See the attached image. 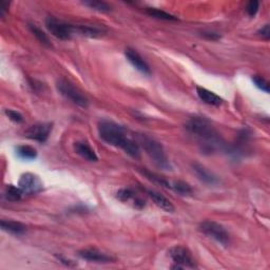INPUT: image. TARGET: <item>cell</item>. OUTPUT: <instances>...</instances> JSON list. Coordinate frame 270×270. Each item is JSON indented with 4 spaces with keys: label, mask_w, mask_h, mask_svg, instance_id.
I'll return each mask as SVG.
<instances>
[{
    "label": "cell",
    "mask_w": 270,
    "mask_h": 270,
    "mask_svg": "<svg viewBox=\"0 0 270 270\" xmlns=\"http://www.w3.org/2000/svg\"><path fill=\"white\" fill-rule=\"evenodd\" d=\"M185 128L190 134L198 138L204 153L211 154L222 150L224 147L222 136L206 118L199 116L191 117L185 124Z\"/></svg>",
    "instance_id": "cell-1"
},
{
    "label": "cell",
    "mask_w": 270,
    "mask_h": 270,
    "mask_svg": "<svg viewBox=\"0 0 270 270\" xmlns=\"http://www.w3.org/2000/svg\"><path fill=\"white\" fill-rule=\"evenodd\" d=\"M98 133L102 141L107 144L123 149L131 157L141 156V148L133 139L126 136L124 127L109 119H102L98 123Z\"/></svg>",
    "instance_id": "cell-2"
},
{
    "label": "cell",
    "mask_w": 270,
    "mask_h": 270,
    "mask_svg": "<svg viewBox=\"0 0 270 270\" xmlns=\"http://www.w3.org/2000/svg\"><path fill=\"white\" fill-rule=\"evenodd\" d=\"M136 143L146 151L147 155L151 158L154 164L163 170H172V166L167 156L165 149L156 139L146 134H136Z\"/></svg>",
    "instance_id": "cell-3"
},
{
    "label": "cell",
    "mask_w": 270,
    "mask_h": 270,
    "mask_svg": "<svg viewBox=\"0 0 270 270\" xmlns=\"http://www.w3.org/2000/svg\"><path fill=\"white\" fill-rule=\"evenodd\" d=\"M56 88L63 97L72 101L74 105L80 108H88L89 99L69 80L63 78L59 79L56 83Z\"/></svg>",
    "instance_id": "cell-4"
},
{
    "label": "cell",
    "mask_w": 270,
    "mask_h": 270,
    "mask_svg": "<svg viewBox=\"0 0 270 270\" xmlns=\"http://www.w3.org/2000/svg\"><path fill=\"white\" fill-rule=\"evenodd\" d=\"M199 230L202 234L207 236L210 239H213L214 241H217L218 243L223 246H228L230 243V236L228 231L224 226L219 224L217 222L204 221L200 224Z\"/></svg>",
    "instance_id": "cell-5"
},
{
    "label": "cell",
    "mask_w": 270,
    "mask_h": 270,
    "mask_svg": "<svg viewBox=\"0 0 270 270\" xmlns=\"http://www.w3.org/2000/svg\"><path fill=\"white\" fill-rule=\"evenodd\" d=\"M169 257L173 261L174 265L171 267L172 269H195L198 268L197 262L192 257L190 250L183 246H174L168 251Z\"/></svg>",
    "instance_id": "cell-6"
},
{
    "label": "cell",
    "mask_w": 270,
    "mask_h": 270,
    "mask_svg": "<svg viewBox=\"0 0 270 270\" xmlns=\"http://www.w3.org/2000/svg\"><path fill=\"white\" fill-rule=\"evenodd\" d=\"M45 26L53 36H55L56 38L61 39V40L71 39L72 34L74 32L73 25L60 21L57 19V18H55L53 16L46 17Z\"/></svg>",
    "instance_id": "cell-7"
},
{
    "label": "cell",
    "mask_w": 270,
    "mask_h": 270,
    "mask_svg": "<svg viewBox=\"0 0 270 270\" xmlns=\"http://www.w3.org/2000/svg\"><path fill=\"white\" fill-rule=\"evenodd\" d=\"M18 185H19L20 189L23 191L24 194H36L41 192L43 189L42 182L38 176L29 172L20 176Z\"/></svg>",
    "instance_id": "cell-8"
},
{
    "label": "cell",
    "mask_w": 270,
    "mask_h": 270,
    "mask_svg": "<svg viewBox=\"0 0 270 270\" xmlns=\"http://www.w3.org/2000/svg\"><path fill=\"white\" fill-rule=\"evenodd\" d=\"M52 131V124L49 123H40L35 124L27 128L25 131V136L33 141L38 143H44L49 138L50 133Z\"/></svg>",
    "instance_id": "cell-9"
},
{
    "label": "cell",
    "mask_w": 270,
    "mask_h": 270,
    "mask_svg": "<svg viewBox=\"0 0 270 270\" xmlns=\"http://www.w3.org/2000/svg\"><path fill=\"white\" fill-rule=\"evenodd\" d=\"M116 199L123 203L131 204L132 206L138 210H142L146 206V202L141 197H138L136 192L131 188H123L116 192Z\"/></svg>",
    "instance_id": "cell-10"
},
{
    "label": "cell",
    "mask_w": 270,
    "mask_h": 270,
    "mask_svg": "<svg viewBox=\"0 0 270 270\" xmlns=\"http://www.w3.org/2000/svg\"><path fill=\"white\" fill-rule=\"evenodd\" d=\"M78 257L81 258L82 260L89 261V262H94V263H101V264H106V263H111L113 262L114 259L108 256L107 254L101 253L98 249L95 248H86L78 251Z\"/></svg>",
    "instance_id": "cell-11"
},
{
    "label": "cell",
    "mask_w": 270,
    "mask_h": 270,
    "mask_svg": "<svg viewBox=\"0 0 270 270\" xmlns=\"http://www.w3.org/2000/svg\"><path fill=\"white\" fill-rule=\"evenodd\" d=\"M126 58L128 61L132 64V66L139 72H142L143 74H146V75H150L151 74V69L149 67V64L146 62V60L139 55L137 51L134 49L128 48L125 51Z\"/></svg>",
    "instance_id": "cell-12"
},
{
    "label": "cell",
    "mask_w": 270,
    "mask_h": 270,
    "mask_svg": "<svg viewBox=\"0 0 270 270\" xmlns=\"http://www.w3.org/2000/svg\"><path fill=\"white\" fill-rule=\"evenodd\" d=\"M192 170L194 174L198 176V179L202 181L203 183L207 185H217L219 184V179L216 174H213L210 170H208L206 167L199 164V163H193L191 165Z\"/></svg>",
    "instance_id": "cell-13"
},
{
    "label": "cell",
    "mask_w": 270,
    "mask_h": 270,
    "mask_svg": "<svg viewBox=\"0 0 270 270\" xmlns=\"http://www.w3.org/2000/svg\"><path fill=\"white\" fill-rule=\"evenodd\" d=\"M74 150H75V152L79 156L85 158V160L88 162H97L98 161L97 154L95 153V151L93 150L91 146L87 142L74 143Z\"/></svg>",
    "instance_id": "cell-14"
},
{
    "label": "cell",
    "mask_w": 270,
    "mask_h": 270,
    "mask_svg": "<svg viewBox=\"0 0 270 270\" xmlns=\"http://www.w3.org/2000/svg\"><path fill=\"white\" fill-rule=\"evenodd\" d=\"M197 93L202 101L210 106L220 107L223 104V101H224L223 98L220 97L218 94H216V93H213L203 87H197Z\"/></svg>",
    "instance_id": "cell-15"
},
{
    "label": "cell",
    "mask_w": 270,
    "mask_h": 270,
    "mask_svg": "<svg viewBox=\"0 0 270 270\" xmlns=\"http://www.w3.org/2000/svg\"><path fill=\"white\" fill-rule=\"evenodd\" d=\"M147 193H148L149 197H150V199L154 202L156 206H158L164 211H166V212H173L174 211V206L172 205V203L166 197H164L163 194H161L160 192H156L153 190H147Z\"/></svg>",
    "instance_id": "cell-16"
},
{
    "label": "cell",
    "mask_w": 270,
    "mask_h": 270,
    "mask_svg": "<svg viewBox=\"0 0 270 270\" xmlns=\"http://www.w3.org/2000/svg\"><path fill=\"white\" fill-rule=\"evenodd\" d=\"M0 226H1L2 230L14 236H22L26 231V226L22 224V223L16 222V221L2 220L1 222H0Z\"/></svg>",
    "instance_id": "cell-17"
},
{
    "label": "cell",
    "mask_w": 270,
    "mask_h": 270,
    "mask_svg": "<svg viewBox=\"0 0 270 270\" xmlns=\"http://www.w3.org/2000/svg\"><path fill=\"white\" fill-rule=\"evenodd\" d=\"M74 31L86 37H91V38H96V37L102 36L105 33V31L100 29V27L92 25H76L74 26Z\"/></svg>",
    "instance_id": "cell-18"
},
{
    "label": "cell",
    "mask_w": 270,
    "mask_h": 270,
    "mask_svg": "<svg viewBox=\"0 0 270 270\" xmlns=\"http://www.w3.org/2000/svg\"><path fill=\"white\" fill-rule=\"evenodd\" d=\"M23 191L20 187H16L14 185H7L4 190V198L8 202H19L23 198Z\"/></svg>",
    "instance_id": "cell-19"
},
{
    "label": "cell",
    "mask_w": 270,
    "mask_h": 270,
    "mask_svg": "<svg viewBox=\"0 0 270 270\" xmlns=\"http://www.w3.org/2000/svg\"><path fill=\"white\" fill-rule=\"evenodd\" d=\"M29 26V30L31 31V33L36 37V39L38 40L41 44H43L44 46H46V48H52V43H51V40L49 38V36L46 35L40 27L37 26L36 24H29L27 25Z\"/></svg>",
    "instance_id": "cell-20"
},
{
    "label": "cell",
    "mask_w": 270,
    "mask_h": 270,
    "mask_svg": "<svg viewBox=\"0 0 270 270\" xmlns=\"http://www.w3.org/2000/svg\"><path fill=\"white\" fill-rule=\"evenodd\" d=\"M16 154L25 161H32L37 157L36 149L31 146H25V145L18 146L16 148Z\"/></svg>",
    "instance_id": "cell-21"
},
{
    "label": "cell",
    "mask_w": 270,
    "mask_h": 270,
    "mask_svg": "<svg viewBox=\"0 0 270 270\" xmlns=\"http://www.w3.org/2000/svg\"><path fill=\"white\" fill-rule=\"evenodd\" d=\"M146 13L153 18H156V19H161V20H167V21H175L178 20V18L175 16L167 13L163 10H158V8L155 7H147L146 8Z\"/></svg>",
    "instance_id": "cell-22"
},
{
    "label": "cell",
    "mask_w": 270,
    "mask_h": 270,
    "mask_svg": "<svg viewBox=\"0 0 270 270\" xmlns=\"http://www.w3.org/2000/svg\"><path fill=\"white\" fill-rule=\"evenodd\" d=\"M139 171H141V173L143 175H145L146 178L149 180L153 182L154 184H157V185H161L162 187H165V188H168V189H171V183L168 182L167 180H165L164 178H162V176L157 175L151 171H149L147 169H139Z\"/></svg>",
    "instance_id": "cell-23"
},
{
    "label": "cell",
    "mask_w": 270,
    "mask_h": 270,
    "mask_svg": "<svg viewBox=\"0 0 270 270\" xmlns=\"http://www.w3.org/2000/svg\"><path fill=\"white\" fill-rule=\"evenodd\" d=\"M171 189L183 197H189L193 193L191 186L184 181H175L171 184Z\"/></svg>",
    "instance_id": "cell-24"
},
{
    "label": "cell",
    "mask_w": 270,
    "mask_h": 270,
    "mask_svg": "<svg viewBox=\"0 0 270 270\" xmlns=\"http://www.w3.org/2000/svg\"><path fill=\"white\" fill-rule=\"evenodd\" d=\"M83 4L97 12L107 13L111 11V5L105 1H98V0H90V1H83Z\"/></svg>",
    "instance_id": "cell-25"
},
{
    "label": "cell",
    "mask_w": 270,
    "mask_h": 270,
    "mask_svg": "<svg viewBox=\"0 0 270 270\" xmlns=\"http://www.w3.org/2000/svg\"><path fill=\"white\" fill-rule=\"evenodd\" d=\"M253 81H254V83H255L257 88H259L260 90H262L265 93H269V83L264 77L259 76V75H255L253 77Z\"/></svg>",
    "instance_id": "cell-26"
},
{
    "label": "cell",
    "mask_w": 270,
    "mask_h": 270,
    "mask_svg": "<svg viewBox=\"0 0 270 270\" xmlns=\"http://www.w3.org/2000/svg\"><path fill=\"white\" fill-rule=\"evenodd\" d=\"M5 115L15 123H22L23 122V116L19 112L15 111V110L6 109L5 110Z\"/></svg>",
    "instance_id": "cell-27"
},
{
    "label": "cell",
    "mask_w": 270,
    "mask_h": 270,
    "mask_svg": "<svg viewBox=\"0 0 270 270\" xmlns=\"http://www.w3.org/2000/svg\"><path fill=\"white\" fill-rule=\"evenodd\" d=\"M260 2L257 0H253V1H249L246 6V12L250 17H255L259 11Z\"/></svg>",
    "instance_id": "cell-28"
},
{
    "label": "cell",
    "mask_w": 270,
    "mask_h": 270,
    "mask_svg": "<svg viewBox=\"0 0 270 270\" xmlns=\"http://www.w3.org/2000/svg\"><path fill=\"white\" fill-rule=\"evenodd\" d=\"M258 34L260 36H262V38H264L265 40H269V38H270V26H269V24H265L263 27H261V29L258 31Z\"/></svg>",
    "instance_id": "cell-29"
},
{
    "label": "cell",
    "mask_w": 270,
    "mask_h": 270,
    "mask_svg": "<svg viewBox=\"0 0 270 270\" xmlns=\"http://www.w3.org/2000/svg\"><path fill=\"white\" fill-rule=\"evenodd\" d=\"M202 36L205 37L206 39H209V40H219L221 38L220 34L213 33V32H203Z\"/></svg>",
    "instance_id": "cell-30"
},
{
    "label": "cell",
    "mask_w": 270,
    "mask_h": 270,
    "mask_svg": "<svg viewBox=\"0 0 270 270\" xmlns=\"http://www.w3.org/2000/svg\"><path fill=\"white\" fill-rule=\"evenodd\" d=\"M8 5H10V3L6 2V1H3V0H1V1H0V16H1L2 18L4 17L5 13L7 12Z\"/></svg>",
    "instance_id": "cell-31"
}]
</instances>
